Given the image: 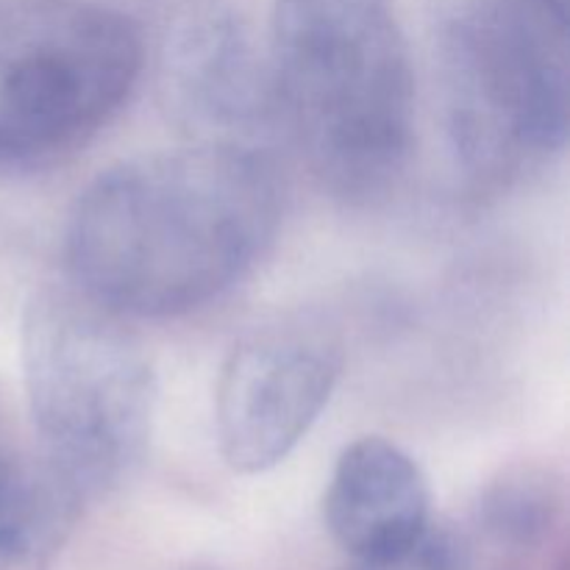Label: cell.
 <instances>
[{
  "label": "cell",
  "instance_id": "obj_1",
  "mask_svg": "<svg viewBox=\"0 0 570 570\" xmlns=\"http://www.w3.org/2000/svg\"><path fill=\"white\" fill-rule=\"evenodd\" d=\"M282 184L254 145L193 142L134 156L76 198L72 284L126 317H176L220 298L271 248Z\"/></svg>",
  "mask_w": 570,
  "mask_h": 570
},
{
  "label": "cell",
  "instance_id": "obj_2",
  "mask_svg": "<svg viewBox=\"0 0 570 570\" xmlns=\"http://www.w3.org/2000/svg\"><path fill=\"white\" fill-rule=\"evenodd\" d=\"M267 72L328 193L371 204L399 184L415 142V72L395 0H276Z\"/></svg>",
  "mask_w": 570,
  "mask_h": 570
},
{
  "label": "cell",
  "instance_id": "obj_3",
  "mask_svg": "<svg viewBox=\"0 0 570 570\" xmlns=\"http://www.w3.org/2000/svg\"><path fill=\"white\" fill-rule=\"evenodd\" d=\"M20 356L33 440L83 504L131 476L154 434L156 373L126 315L76 284L42 287Z\"/></svg>",
  "mask_w": 570,
  "mask_h": 570
},
{
  "label": "cell",
  "instance_id": "obj_4",
  "mask_svg": "<svg viewBox=\"0 0 570 570\" xmlns=\"http://www.w3.org/2000/svg\"><path fill=\"white\" fill-rule=\"evenodd\" d=\"M568 87V14L549 0H465L449 22V137L482 187L566 148Z\"/></svg>",
  "mask_w": 570,
  "mask_h": 570
},
{
  "label": "cell",
  "instance_id": "obj_5",
  "mask_svg": "<svg viewBox=\"0 0 570 570\" xmlns=\"http://www.w3.org/2000/svg\"><path fill=\"white\" fill-rule=\"evenodd\" d=\"M142 59L139 28L109 6L45 0L0 22V173L50 170L87 148Z\"/></svg>",
  "mask_w": 570,
  "mask_h": 570
},
{
  "label": "cell",
  "instance_id": "obj_6",
  "mask_svg": "<svg viewBox=\"0 0 570 570\" xmlns=\"http://www.w3.org/2000/svg\"><path fill=\"white\" fill-rule=\"evenodd\" d=\"M345 367L343 337L312 312L259 323L234 343L215 390V432L234 473H265L293 454Z\"/></svg>",
  "mask_w": 570,
  "mask_h": 570
},
{
  "label": "cell",
  "instance_id": "obj_7",
  "mask_svg": "<svg viewBox=\"0 0 570 570\" xmlns=\"http://www.w3.org/2000/svg\"><path fill=\"white\" fill-rule=\"evenodd\" d=\"M165 104L195 142L250 145L273 106L271 72L262 70L237 17L217 3H195L173 22L161 53Z\"/></svg>",
  "mask_w": 570,
  "mask_h": 570
},
{
  "label": "cell",
  "instance_id": "obj_8",
  "mask_svg": "<svg viewBox=\"0 0 570 570\" xmlns=\"http://www.w3.org/2000/svg\"><path fill=\"white\" fill-rule=\"evenodd\" d=\"M421 465L387 438H360L334 465L323 518L334 543L354 560H379L415 543L432 521Z\"/></svg>",
  "mask_w": 570,
  "mask_h": 570
},
{
  "label": "cell",
  "instance_id": "obj_9",
  "mask_svg": "<svg viewBox=\"0 0 570 570\" xmlns=\"http://www.w3.org/2000/svg\"><path fill=\"white\" fill-rule=\"evenodd\" d=\"M83 499L45 460L0 399V570H39L76 523Z\"/></svg>",
  "mask_w": 570,
  "mask_h": 570
},
{
  "label": "cell",
  "instance_id": "obj_10",
  "mask_svg": "<svg viewBox=\"0 0 570 570\" xmlns=\"http://www.w3.org/2000/svg\"><path fill=\"white\" fill-rule=\"evenodd\" d=\"M562 515V488L551 471L521 465L501 473L482 495L479 523L495 543L529 549L551 534Z\"/></svg>",
  "mask_w": 570,
  "mask_h": 570
},
{
  "label": "cell",
  "instance_id": "obj_11",
  "mask_svg": "<svg viewBox=\"0 0 570 570\" xmlns=\"http://www.w3.org/2000/svg\"><path fill=\"white\" fill-rule=\"evenodd\" d=\"M348 570H471L468 549L454 532L429 527L406 549L379 560H354Z\"/></svg>",
  "mask_w": 570,
  "mask_h": 570
},
{
  "label": "cell",
  "instance_id": "obj_12",
  "mask_svg": "<svg viewBox=\"0 0 570 570\" xmlns=\"http://www.w3.org/2000/svg\"><path fill=\"white\" fill-rule=\"evenodd\" d=\"M551 6H554V9H560L562 14H568V0H549Z\"/></svg>",
  "mask_w": 570,
  "mask_h": 570
}]
</instances>
